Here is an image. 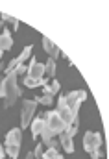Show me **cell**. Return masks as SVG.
I'll return each mask as SVG.
<instances>
[{"mask_svg": "<svg viewBox=\"0 0 109 159\" xmlns=\"http://www.w3.org/2000/svg\"><path fill=\"white\" fill-rule=\"evenodd\" d=\"M44 117V126H43V131H41V137H43V143L46 144L50 139H54L56 135H59V133H63V131H67L70 126H67L61 117H59V113L57 111H50V113H44L43 115Z\"/></svg>", "mask_w": 109, "mask_h": 159, "instance_id": "6da1fadb", "label": "cell"}, {"mask_svg": "<svg viewBox=\"0 0 109 159\" xmlns=\"http://www.w3.org/2000/svg\"><path fill=\"white\" fill-rule=\"evenodd\" d=\"M17 72H7V76L2 80L0 83V96L4 98V107H11L17 98L22 94V91L19 89V81H17Z\"/></svg>", "mask_w": 109, "mask_h": 159, "instance_id": "7a4b0ae2", "label": "cell"}, {"mask_svg": "<svg viewBox=\"0 0 109 159\" xmlns=\"http://www.w3.org/2000/svg\"><path fill=\"white\" fill-rule=\"evenodd\" d=\"M20 143H22V129L15 128L6 135V148L4 152L9 156L11 159L19 157V150H20Z\"/></svg>", "mask_w": 109, "mask_h": 159, "instance_id": "3957f363", "label": "cell"}, {"mask_svg": "<svg viewBox=\"0 0 109 159\" xmlns=\"http://www.w3.org/2000/svg\"><path fill=\"white\" fill-rule=\"evenodd\" d=\"M35 107L37 102L35 100H22V117H20V129L28 128L34 120V115H35Z\"/></svg>", "mask_w": 109, "mask_h": 159, "instance_id": "277c9868", "label": "cell"}, {"mask_svg": "<svg viewBox=\"0 0 109 159\" xmlns=\"http://www.w3.org/2000/svg\"><path fill=\"white\" fill-rule=\"evenodd\" d=\"M100 146H102V135L96 131H87L83 137V148L91 154L94 150H100Z\"/></svg>", "mask_w": 109, "mask_h": 159, "instance_id": "5b68a950", "label": "cell"}, {"mask_svg": "<svg viewBox=\"0 0 109 159\" xmlns=\"http://www.w3.org/2000/svg\"><path fill=\"white\" fill-rule=\"evenodd\" d=\"M85 98H87V93L85 91H72V93H69L65 96V102H67V106L72 109L74 113H78L79 111V106L83 104Z\"/></svg>", "mask_w": 109, "mask_h": 159, "instance_id": "8992f818", "label": "cell"}, {"mask_svg": "<svg viewBox=\"0 0 109 159\" xmlns=\"http://www.w3.org/2000/svg\"><path fill=\"white\" fill-rule=\"evenodd\" d=\"M28 72H30V74H28V78H32V80H43V74H44V65H43V63H37L35 59H32Z\"/></svg>", "mask_w": 109, "mask_h": 159, "instance_id": "52a82bcc", "label": "cell"}, {"mask_svg": "<svg viewBox=\"0 0 109 159\" xmlns=\"http://www.w3.org/2000/svg\"><path fill=\"white\" fill-rule=\"evenodd\" d=\"M59 146H63V150H65V152H69V154H72V152H74L72 135H70L69 131H63V133H59Z\"/></svg>", "mask_w": 109, "mask_h": 159, "instance_id": "ba28073f", "label": "cell"}, {"mask_svg": "<svg viewBox=\"0 0 109 159\" xmlns=\"http://www.w3.org/2000/svg\"><path fill=\"white\" fill-rule=\"evenodd\" d=\"M43 48H44V50L48 52L50 59H54V61H56V57H57V56L61 54V50H59V48H57V46H56V44H54L52 41L48 39V37H43Z\"/></svg>", "mask_w": 109, "mask_h": 159, "instance_id": "9c48e42d", "label": "cell"}, {"mask_svg": "<svg viewBox=\"0 0 109 159\" xmlns=\"http://www.w3.org/2000/svg\"><path fill=\"white\" fill-rule=\"evenodd\" d=\"M13 46V41H11V34L4 28V32L0 34V50L4 52V50H9Z\"/></svg>", "mask_w": 109, "mask_h": 159, "instance_id": "30bf717a", "label": "cell"}, {"mask_svg": "<svg viewBox=\"0 0 109 159\" xmlns=\"http://www.w3.org/2000/svg\"><path fill=\"white\" fill-rule=\"evenodd\" d=\"M32 135L37 137V135H41V131H43V126H44V117L41 115V117H37V119L32 120Z\"/></svg>", "mask_w": 109, "mask_h": 159, "instance_id": "8fae6325", "label": "cell"}, {"mask_svg": "<svg viewBox=\"0 0 109 159\" xmlns=\"http://www.w3.org/2000/svg\"><path fill=\"white\" fill-rule=\"evenodd\" d=\"M43 89H44V94H50V96H54L56 93H59L61 85H59V81H57V80H54L52 83H46Z\"/></svg>", "mask_w": 109, "mask_h": 159, "instance_id": "7c38bea8", "label": "cell"}, {"mask_svg": "<svg viewBox=\"0 0 109 159\" xmlns=\"http://www.w3.org/2000/svg\"><path fill=\"white\" fill-rule=\"evenodd\" d=\"M46 83H48V81H46L44 78H43V80H32V78H28V76L24 78V85H26V87H30V89H35V87H39V85H43V87H44Z\"/></svg>", "mask_w": 109, "mask_h": 159, "instance_id": "4fadbf2b", "label": "cell"}, {"mask_svg": "<svg viewBox=\"0 0 109 159\" xmlns=\"http://www.w3.org/2000/svg\"><path fill=\"white\" fill-rule=\"evenodd\" d=\"M43 159H63V156H59V152L57 150H54V148H48L46 152H43Z\"/></svg>", "mask_w": 109, "mask_h": 159, "instance_id": "5bb4252c", "label": "cell"}, {"mask_svg": "<svg viewBox=\"0 0 109 159\" xmlns=\"http://www.w3.org/2000/svg\"><path fill=\"white\" fill-rule=\"evenodd\" d=\"M44 72H46L50 78L56 76V61H54V59H48V61H46V65H44Z\"/></svg>", "mask_w": 109, "mask_h": 159, "instance_id": "9a60e30c", "label": "cell"}, {"mask_svg": "<svg viewBox=\"0 0 109 159\" xmlns=\"http://www.w3.org/2000/svg\"><path fill=\"white\" fill-rule=\"evenodd\" d=\"M37 104H43V106H50L52 102H54V96H50V94H43V96H39L35 98Z\"/></svg>", "mask_w": 109, "mask_h": 159, "instance_id": "2e32d148", "label": "cell"}, {"mask_svg": "<svg viewBox=\"0 0 109 159\" xmlns=\"http://www.w3.org/2000/svg\"><path fill=\"white\" fill-rule=\"evenodd\" d=\"M30 54H32V46H24V50H22V54H20L19 57H17V59H19V63L22 65V61H26V59L30 57Z\"/></svg>", "mask_w": 109, "mask_h": 159, "instance_id": "e0dca14e", "label": "cell"}, {"mask_svg": "<svg viewBox=\"0 0 109 159\" xmlns=\"http://www.w3.org/2000/svg\"><path fill=\"white\" fill-rule=\"evenodd\" d=\"M2 22H11V24L15 26V30H19V20L13 19L11 15H2Z\"/></svg>", "mask_w": 109, "mask_h": 159, "instance_id": "ac0fdd59", "label": "cell"}, {"mask_svg": "<svg viewBox=\"0 0 109 159\" xmlns=\"http://www.w3.org/2000/svg\"><path fill=\"white\" fill-rule=\"evenodd\" d=\"M46 146H48V148H54V150H57V148H59V143H57L56 139H50V141L46 143Z\"/></svg>", "mask_w": 109, "mask_h": 159, "instance_id": "d6986e66", "label": "cell"}, {"mask_svg": "<svg viewBox=\"0 0 109 159\" xmlns=\"http://www.w3.org/2000/svg\"><path fill=\"white\" fill-rule=\"evenodd\" d=\"M41 156H43V144H37L35 152H34V157H35V159H41Z\"/></svg>", "mask_w": 109, "mask_h": 159, "instance_id": "ffe728a7", "label": "cell"}, {"mask_svg": "<svg viewBox=\"0 0 109 159\" xmlns=\"http://www.w3.org/2000/svg\"><path fill=\"white\" fill-rule=\"evenodd\" d=\"M26 70H28V69H26V67H24V65H19V67H17V69H15V72H17V74H24V72H26Z\"/></svg>", "mask_w": 109, "mask_h": 159, "instance_id": "44dd1931", "label": "cell"}, {"mask_svg": "<svg viewBox=\"0 0 109 159\" xmlns=\"http://www.w3.org/2000/svg\"><path fill=\"white\" fill-rule=\"evenodd\" d=\"M0 159H4V148H2V144H0Z\"/></svg>", "mask_w": 109, "mask_h": 159, "instance_id": "7402d4cb", "label": "cell"}, {"mask_svg": "<svg viewBox=\"0 0 109 159\" xmlns=\"http://www.w3.org/2000/svg\"><path fill=\"white\" fill-rule=\"evenodd\" d=\"M26 159H35V157H34V152H30V154L26 156Z\"/></svg>", "mask_w": 109, "mask_h": 159, "instance_id": "603a6c76", "label": "cell"}, {"mask_svg": "<svg viewBox=\"0 0 109 159\" xmlns=\"http://www.w3.org/2000/svg\"><path fill=\"white\" fill-rule=\"evenodd\" d=\"M0 26H4V22H2V13H0Z\"/></svg>", "mask_w": 109, "mask_h": 159, "instance_id": "cb8c5ba5", "label": "cell"}, {"mask_svg": "<svg viewBox=\"0 0 109 159\" xmlns=\"http://www.w3.org/2000/svg\"><path fill=\"white\" fill-rule=\"evenodd\" d=\"M2 54H4V52H2V50H0V59H2Z\"/></svg>", "mask_w": 109, "mask_h": 159, "instance_id": "d4e9b609", "label": "cell"}]
</instances>
